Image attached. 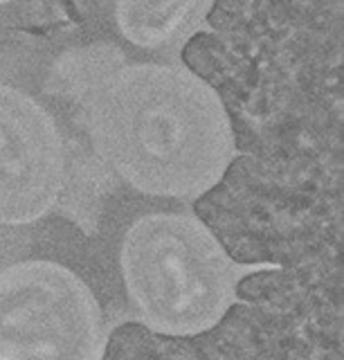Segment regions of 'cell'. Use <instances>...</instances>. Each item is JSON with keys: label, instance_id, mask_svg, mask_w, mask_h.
<instances>
[{"label": "cell", "instance_id": "6da1fadb", "mask_svg": "<svg viewBox=\"0 0 344 360\" xmlns=\"http://www.w3.org/2000/svg\"><path fill=\"white\" fill-rule=\"evenodd\" d=\"M342 3H218L185 65L223 99L232 172L270 185L342 183Z\"/></svg>", "mask_w": 344, "mask_h": 360}, {"label": "cell", "instance_id": "7a4b0ae2", "mask_svg": "<svg viewBox=\"0 0 344 360\" xmlns=\"http://www.w3.org/2000/svg\"><path fill=\"white\" fill-rule=\"evenodd\" d=\"M86 124L102 165L149 198H203L237 158L223 99L185 63L110 70L88 97Z\"/></svg>", "mask_w": 344, "mask_h": 360}, {"label": "cell", "instance_id": "3957f363", "mask_svg": "<svg viewBox=\"0 0 344 360\" xmlns=\"http://www.w3.org/2000/svg\"><path fill=\"white\" fill-rule=\"evenodd\" d=\"M119 275L135 324L151 333H205L239 302L241 266L216 234L183 212L135 219L119 243Z\"/></svg>", "mask_w": 344, "mask_h": 360}, {"label": "cell", "instance_id": "277c9868", "mask_svg": "<svg viewBox=\"0 0 344 360\" xmlns=\"http://www.w3.org/2000/svg\"><path fill=\"white\" fill-rule=\"evenodd\" d=\"M214 329L169 338L128 322L102 360H342V304L243 286Z\"/></svg>", "mask_w": 344, "mask_h": 360}, {"label": "cell", "instance_id": "5b68a950", "mask_svg": "<svg viewBox=\"0 0 344 360\" xmlns=\"http://www.w3.org/2000/svg\"><path fill=\"white\" fill-rule=\"evenodd\" d=\"M104 313L68 266L27 259L0 268V360H102Z\"/></svg>", "mask_w": 344, "mask_h": 360}, {"label": "cell", "instance_id": "8992f818", "mask_svg": "<svg viewBox=\"0 0 344 360\" xmlns=\"http://www.w3.org/2000/svg\"><path fill=\"white\" fill-rule=\"evenodd\" d=\"M68 155L57 117L16 86L0 84V225H29L59 205Z\"/></svg>", "mask_w": 344, "mask_h": 360}, {"label": "cell", "instance_id": "52a82bcc", "mask_svg": "<svg viewBox=\"0 0 344 360\" xmlns=\"http://www.w3.org/2000/svg\"><path fill=\"white\" fill-rule=\"evenodd\" d=\"M212 5L203 3H115L106 5L108 18L121 39L151 50L169 43L180 32L196 34Z\"/></svg>", "mask_w": 344, "mask_h": 360}]
</instances>
